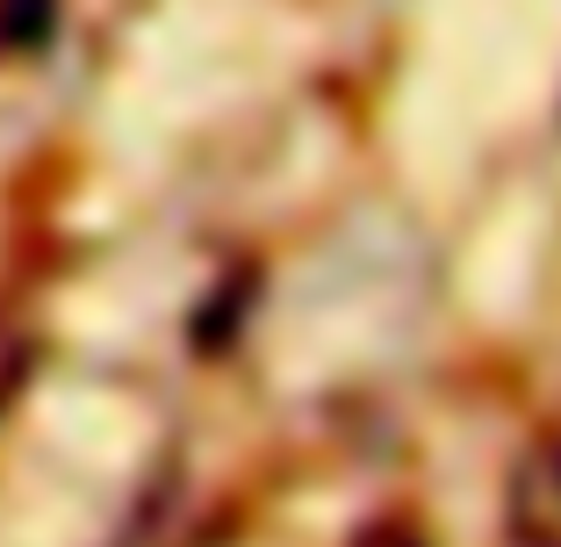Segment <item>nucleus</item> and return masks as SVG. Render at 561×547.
Wrapping results in <instances>:
<instances>
[{
    "mask_svg": "<svg viewBox=\"0 0 561 547\" xmlns=\"http://www.w3.org/2000/svg\"><path fill=\"white\" fill-rule=\"evenodd\" d=\"M512 526H518V540L561 547V425L540 432V440L526 447V461H518V476H512Z\"/></svg>",
    "mask_w": 561,
    "mask_h": 547,
    "instance_id": "nucleus-1",
    "label": "nucleus"
},
{
    "mask_svg": "<svg viewBox=\"0 0 561 547\" xmlns=\"http://www.w3.org/2000/svg\"><path fill=\"white\" fill-rule=\"evenodd\" d=\"M58 36V0H0V58H36Z\"/></svg>",
    "mask_w": 561,
    "mask_h": 547,
    "instance_id": "nucleus-2",
    "label": "nucleus"
},
{
    "mask_svg": "<svg viewBox=\"0 0 561 547\" xmlns=\"http://www.w3.org/2000/svg\"><path fill=\"white\" fill-rule=\"evenodd\" d=\"M30 375H36V339H30V324H15V317L0 310V418L22 403Z\"/></svg>",
    "mask_w": 561,
    "mask_h": 547,
    "instance_id": "nucleus-3",
    "label": "nucleus"
},
{
    "mask_svg": "<svg viewBox=\"0 0 561 547\" xmlns=\"http://www.w3.org/2000/svg\"><path fill=\"white\" fill-rule=\"evenodd\" d=\"M353 547H425V533H417L411 518H381V526H367Z\"/></svg>",
    "mask_w": 561,
    "mask_h": 547,
    "instance_id": "nucleus-4",
    "label": "nucleus"
},
{
    "mask_svg": "<svg viewBox=\"0 0 561 547\" xmlns=\"http://www.w3.org/2000/svg\"><path fill=\"white\" fill-rule=\"evenodd\" d=\"M518 547H547V540H518Z\"/></svg>",
    "mask_w": 561,
    "mask_h": 547,
    "instance_id": "nucleus-5",
    "label": "nucleus"
}]
</instances>
